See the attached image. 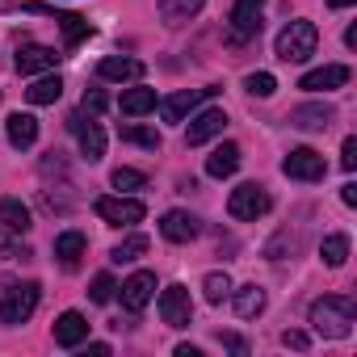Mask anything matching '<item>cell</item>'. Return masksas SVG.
<instances>
[{
	"label": "cell",
	"mask_w": 357,
	"mask_h": 357,
	"mask_svg": "<svg viewBox=\"0 0 357 357\" xmlns=\"http://www.w3.org/2000/svg\"><path fill=\"white\" fill-rule=\"evenodd\" d=\"M353 315H357V307L349 294H324L311 303V328L324 340H344L353 332Z\"/></svg>",
	"instance_id": "1"
},
{
	"label": "cell",
	"mask_w": 357,
	"mask_h": 357,
	"mask_svg": "<svg viewBox=\"0 0 357 357\" xmlns=\"http://www.w3.org/2000/svg\"><path fill=\"white\" fill-rule=\"evenodd\" d=\"M315 43H319V30L311 22H290L278 34V59L282 63H307L315 55Z\"/></svg>",
	"instance_id": "2"
},
{
	"label": "cell",
	"mask_w": 357,
	"mask_h": 357,
	"mask_svg": "<svg viewBox=\"0 0 357 357\" xmlns=\"http://www.w3.org/2000/svg\"><path fill=\"white\" fill-rule=\"evenodd\" d=\"M38 294H43L38 282H9L5 286V298H0V319L13 324V328L26 324L34 315V307H38Z\"/></svg>",
	"instance_id": "3"
},
{
	"label": "cell",
	"mask_w": 357,
	"mask_h": 357,
	"mask_svg": "<svg viewBox=\"0 0 357 357\" xmlns=\"http://www.w3.org/2000/svg\"><path fill=\"white\" fill-rule=\"evenodd\" d=\"M265 211H269V194H265V185H257V181L231 190V198H227V215L240 219V223H252V219H261Z\"/></svg>",
	"instance_id": "4"
},
{
	"label": "cell",
	"mask_w": 357,
	"mask_h": 357,
	"mask_svg": "<svg viewBox=\"0 0 357 357\" xmlns=\"http://www.w3.org/2000/svg\"><path fill=\"white\" fill-rule=\"evenodd\" d=\"M282 172L294 176V181H324L328 164H324V155H319L315 147H294V151L282 160Z\"/></svg>",
	"instance_id": "5"
},
{
	"label": "cell",
	"mask_w": 357,
	"mask_h": 357,
	"mask_svg": "<svg viewBox=\"0 0 357 357\" xmlns=\"http://www.w3.org/2000/svg\"><path fill=\"white\" fill-rule=\"evenodd\" d=\"M109 227H135V223H143V202H135V198H97V206H93Z\"/></svg>",
	"instance_id": "6"
},
{
	"label": "cell",
	"mask_w": 357,
	"mask_h": 357,
	"mask_svg": "<svg viewBox=\"0 0 357 357\" xmlns=\"http://www.w3.org/2000/svg\"><path fill=\"white\" fill-rule=\"evenodd\" d=\"M219 89H181V93H172L168 101H160V118L164 122H185V114H194L202 101H211Z\"/></svg>",
	"instance_id": "7"
},
{
	"label": "cell",
	"mask_w": 357,
	"mask_h": 357,
	"mask_svg": "<svg viewBox=\"0 0 357 357\" xmlns=\"http://www.w3.org/2000/svg\"><path fill=\"white\" fill-rule=\"evenodd\" d=\"M160 319H164L168 328H185V324L194 319V303H190V290H185V286H168V290L160 294Z\"/></svg>",
	"instance_id": "8"
},
{
	"label": "cell",
	"mask_w": 357,
	"mask_h": 357,
	"mask_svg": "<svg viewBox=\"0 0 357 357\" xmlns=\"http://www.w3.org/2000/svg\"><path fill=\"white\" fill-rule=\"evenodd\" d=\"M68 130L80 139V151H84L89 164H97V160L105 155V130H101L97 122H84V114H72V118H68Z\"/></svg>",
	"instance_id": "9"
},
{
	"label": "cell",
	"mask_w": 357,
	"mask_h": 357,
	"mask_svg": "<svg viewBox=\"0 0 357 357\" xmlns=\"http://www.w3.org/2000/svg\"><path fill=\"white\" fill-rule=\"evenodd\" d=\"M151 294H155V273H147V269H139L122 282V307L126 311H143L151 303Z\"/></svg>",
	"instance_id": "10"
},
{
	"label": "cell",
	"mask_w": 357,
	"mask_h": 357,
	"mask_svg": "<svg viewBox=\"0 0 357 357\" xmlns=\"http://www.w3.org/2000/svg\"><path fill=\"white\" fill-rule=\"evenodd\" d=\"M261 9H265V0H236V9H231V30H236L240 43L261 34Z\"/></svg>",
	"instance_id": "11"
},
{
	"label": "cell",
	"mask_w": 357,
	"mask_h": 357,
	"mask_svg": "<svg viewBox=\"0 0 357 357\" xmlns=\"http://www.w3.org/2000/svg\"><path fill=\"white\" fill-rule=\"evenodd\" d=\"M55 63H59V55H55L51 47H38V43L22 47V51H17V59H13L17 76H34V72H55Z\"/></svg>",
	"instance_id": "12"
},
{
	"label": "cell",
	"mask_w": 357,
	"mask_h": 357,
	"mask_svg": "<svg viewBox=\"0 0 357 357\" xmlns=\"http://www.w3.org/2000/svg\"><path fill=\"white\" fill-rule=\"evenodd\" d=\"M223 126H227V114H223V109H202V114L190 122V130H185V143H190V147H202L206 139L223 135Z\"/></svg>",
	"instance_id": "13"
},
{
	"label": "cell",
	"mask_w": 357,
	"mask_h": 357,
	"mask_svg": "<svg viewBox=\"0 0 357 357\" xmlns=\"http://www.w3.org/2000/svg\"><path fill=\"white\" fill-rule=\"evenodd\" d=\"M160 236L172 240V244H190V240L198 236V219H194L190 211H168V215L160 219Z\"/></svg>",
	"instance_id": "14"
},
{
	"label": "cell",
	"mask_w": 357,
	"mask_h": 357,
	"mask_svg": "<svg viewBox=\"0 0 357 357\" xmlns=\"http://www.w3.org/2000/svg\"><path fill=\"white\" fill-rule=\"evenodd\" d=\"M340 84H349V68H344V63L315 68V72H307V76L298 80V89H307V93H328V89H340Z\"/></svg>",
	"instance_id": "15"
},
{
	"label": "cell",
	"mask_w": 357,
	"mask_h": 357,
	"mask_svg": "<svg viewBox=\"0 0 357 357\" xmlns=\"http://www.w3.org/2000/svg\"><path fill=\"white\" fill-rule=\"evenodd\" d=\"M80 340H89V319L80 311H63L55 319V344L59 349H76Z\"/></svg>",
	"instance_id": "16"
},
{
	"label": "cell",
	"mask_w": 357,
	"mask_h": 357,
	"mask_svg": "<svg viewBox=\"0 0 357 357\" xmlns=\"http://www.w3.org/2000/svg\"><path fill=\"white\" fill-rule=\"evenodd\" d=\"M332 118H336L332 105H294L290 109V126H298V130H328Z\"/></svg>",
	"instance_id": "17"
},
{
	"label": "cell",
	"mask_w": 357,
	"mask_h": 357,
	"mask_svg": "<svg viewBox=\"0 0 357 357\" xmlns=\"http://www.w3.org/2000/svg\"><path fill=\"white\" fill-rule=\"evenodd\" d=\"M236 168H240V147H236V143H219V147L206 155V172L219 176V181H223V176H231Z\"/></svg>",
	"instance_id": "18"
},
{
	"label": "cell",
	"mask_w": 357,
	"mask_h": 357,
	"mask_svg": "<svg viewBox=\"0 0 357 357\" xmlns=\"http://www.w3.org/2000/svg\"><path fill=\"white\" fill-rule=\"evenodd\" d=\"M0 227L13 231V236H26L34 223H30V211H26L17 198H0Z\"/></svg>",
	"instance_id": "19"
},
{
	"label": "cell",
	"mask_w": 357,
	"mask_h": 357,
	"mask_svg": "<svg viewBox=\"0 0 357 357\" xmlns=\"http://www.w3.org/2000/svg\"><path fill=\"white\" fill-rule=\"evenodd\" d=\"M5 135H9L13 147H34V139H38V118H34V114H13V118L5 122Z\"/></svg>",
	"instance_id": "20"
},
{
	"label": "cell",
	"mask_w": 357,
	"mask_h": 357,
	"mask_svg": "<svg viewBox=\"0 0 357 357\" xmlns=\"http://www.w3.org/2000/svg\"><path fill=\"white\" fill-rule=\"evenodd\" d=\"M97 76H101V80H139V76H143V63H139V59H118V55H109V59L97 63Z\"/></svg>",
	"instance_id": "21"
},
{
	"label": "cell",
	"mask_w": 357,
	"mask_h": 357,
	"mask_svg": "<svg viewBox=\"0 0 357 357\" xmlns=\"http://www.w3.org/2000/svg\"><path fill=\"white\" fill-rule=\"evenodd\" d=\"M59 93H63V80H59V76H43V80H34V84L26 89V101H30V105H55Z\"/></svg>",
	"instance_id": "22"
},
{
	"label": "cell",
	"mask_w": 357,
	"mask_h": 357,
	"mask_svg": "<svg viewBox=\"0 0 357 357\" xmlns=\"http://www.w3.org/2000/svg\"><path fill=\"white\" fill-rule=\"evenodd\" d=\"M84 248H89V240H84L80 231H63V236H55V257H59L68 269L84 257Z\"/></svg>",
	"instance_id": "23"
},
{
	"label": "cell",
	"mask_w": 357,
	"mask_h": 357,
	"mask_svg": "<svg viewBox=\"0 0 357 357\" xmlns=\"http://www.w3.org/2000/svg\"><path fill=\"white\" fill-rule=\"evenodd\" d=\"M202 5H206V0H160V17H164L168 26H181V22H190Z\"/></svg>",
	"instance_id": "24"
},
{
	"label": "cell",
	"mask_w": 357,
	"mask_h": 357,
	"mask_svg": "<svg viewBox=\"0 0 357 357\" xmlns=\"http://www.w3.org/2000/svg\"><path fill=\"white\" fill-rule=\"evenodd\" d=\"M118 105H122V114H130V118L151 114V109H155V89H126Z\"/></svg>",
	"instance_id": "25"
},
{
	"label": "cell",
	"mask_w": 357,
	"mask_h": 357,
	"mask_svg": "<svg viewBox=\"0 0 357 357\" xmlns=\"http://www.w3.org/2000/svg\"><path fill=\"white\" fill-rule=\"evenodd\" d=\"M55 22H59V30H63V38H68V47H76V43H84V38L93 34V26H89V17H80V13H55Z\"/></svg>",
	"instance_id": "26"
},
{
	"label": "cell",
	"mask_w": 357,
	"mask_h": 357,
	"mask_svg": "<svg viewBox=\"0 0 357 357\" xmlns=\"http://www.w3.org/2000/svg\"><path fill=\"white\" fill-rule=\"evenodd\" d=\"M261 311H265V290H261V286L236 290V315H240V319H252V315H261Z\"/></svg>",
	"instance_id": "27"
},
{
	"label": "cell",
	"mask_w": 357,
	"mask_h": 357,
	"mask_svg": "<svg viewBox=\"0 0 357 357\" xmlns=\"http://www.w3.org/2000/svg\"><path fill=\"white\" fill-rule=\"evenodd\" d=\"M319 252H324V265H332V269H340V265L349 261V236H328Z\"/></svg>",
	"instance_id": "28"
},
{
	"label": "cell",
	"mask_w": 357,
	"mask_h": 357,
	"mask_svg": "<svg viewBox=\"0 0 357 357\" xmlns=\"http://www.w3.org/2000/svg\"><path fill=\"white\" fill-rule=\"evenodd\" d=\"M143 252H147V236H130V240H122V244L109 252V261L122 265V261H139Z\"/></svg>",
	"instance_id": "29"
},
{
	"label": "cell",
	"mask_w": 357,
	"mask_h": 357,
	"mask_svg": "<svg viewBox=\"0 0 357 357\" xmlns=\"http://www.w3.org/2000/svg\"><path fill=\"white\" fill-rule=\"evenodd\" d=\"M202 294H206V303H223L231 294V278L227 273H206L202 278Z\"/></svg>",
	"instance_id": "30"
},
{
	"label": "cell",
	"mask_w": 357,
	"mask_h": 357,
	"mask_svg": "<svg viewBox=\"0 0 357 357\" xmlns=\"http://www.w3.org/2000/svg\"><path fill=\"white\" fill-rule=\"evenodd\" d=\"M109 185H114V190H143L147 176H143L139 168H114V172H109Z\"/></svg>",
	"instance_id": "31"
},
{
	"label": "cell",
	"mask_w": 357,
	"mask_h": 357,
	"mask_svg": "<svg viewBox=\"0 0 357 357\" xmlns=\"http://www.w3.org/2000/svg\"><path fill=\"white\" fill-rule=\"evenodd\" d=\"M118 135H122V143H139V147H151V151L160 147V135L151 126H122Z\"/></svg>",
	"instance_id": "32"
},
{
	"label": "cell",
	"mask_w": 357,
	"mask_h": 357,
	"mask_svg": "<svg viewBox=\"0 0 357 357\" xmlns=\"http://www.w3.org/2000/svg\"><path fill=\"white\" fill-rule=\"evenodd\" d=\"M244 84H248V93H252V97H273V93H278V80H273L269 72H252Z\"/></svg>",
	"instance_id": "33"
},
{
	"label": "cell",
	"mask_w": 357,
	"mask_h": 357,
	"mask_svg": "<svg viewBox=\"0 0 357 357\" xmlns=\"http://www.w3.org/2000/svg\"><path fill=\"white\" fill-rule=\"evenodd\" d=\"M114 290H118V286H114V278H109V273H97V278H93L89 298H93V303H109V298H114Z\"/></svg>",
	"instance_id": "34"
},
{
	"label": "cell",
	"mask_w": 357,
	"mask_h": 357,
	"mask_svg": "<svg viewBox=\"0 0 357 357\" xmlns=\"http://www.w3.org/2000/svg\"><path fill=\"white\" fill-rule=\"evenodd\" d=\"M340 168H344V172H353V168H357V139H353V135H349V139H344V147H340Z\"/></svg>",
	"instance_id": "35"
},
{
	"label": "cell",
	"mask_w": 357,
	"mask_h": 357,
	"mask_svg": "<svg viewBox=\"0 0 357 357\" xmlns=\"http://www.w3.org/2000/svg\"><path fill=\"white\" fill-rule=\"evenodd\" d=\"M105 105H109V101H105L101 89H89V93H84V109H89V114H101Z\"/></svg>",
	"instance_id": "36"
},
{
	"label": "cell",
	"mask_w": 357,
	"mask_h": 357,
	"mask_svg": "<svg viewBox=\"0 0 357 357\" xmlns=\"http://www.w3.org/2000/svg\"><path fill=\"white\" fill-rule=\"evenodd\" d=\"M282 344L286 349H307V332H282Z\"/></svg>",
	"instance_id": "37"
},
{
	"label": "cell",
	"mask_w": 357,
	"mask_h": 357,
	"mask_svg": "<svg viewBox=\"0 0 357 357\" xmlns=\"http://www.w3.org/2000/svg\"><path fill=\"white\" fill-rule=\"evenodd\" d=\"M340 202H344V206H357V185H353V181L340 190Z\"/></svg>",
	"instance_id": "38"
},
{
	"label": "cell",
	"mask_w": 357,
	"mask_h": 357,
	"mask_svg": "<svg viewBox=\"0 0 357 357\" xmlns=\"http://www.w3.org/2000/svg\"><path fill=\"white\" fill-rule=\"evenodd\" d=\"M9 257H17V248H13L9 236H0V261H9Z\"/></svg>",
	"instance_id": "39"
},
{
	"label": "cell",
	"mask_w": 357,
	"mask_h": 357,
	"mask_svg": "<svg viewBox=\"0 0 357 357\" xmlns=\"http://www.w3.org/2000/svg\"><path fill=\"white\" fill-rule=\"evenodd\" d=\"M223 344H227V349H231V353H248V344H244V340H240V336H223Z\"/></svg>",
	"instance_id": "40"
},
{
	"label": "cell",
	"mask_w": 357,
	"mask_h": 357,
	"mask_svg": "<svg viewBox=\"0 0 357 357\" xmlns=\"http://www.w3.org/2000/svg\"><path fill=\"white\" fill-rule=\"evenodd\" d=\"M176 357H202V353H198L194 344H176Z\"/></svg>",
	"instance_id": "41"
},
{
	"label": "cell",
	"mask_w": 357,
	"mask_h": 357,
	"mask_svg": "<svg viewBox=\"0 0 357 357\" xmlns=\"http://www.w3.org/2000/svg\"><path fill=\"white\" fill-rule=\"evenodd\" d=\"M89 353H93V357H109V344H101V340H97V344H89Z\"/></svg>",
	"instance_id": "42"
},
{
	"label": "cell",
	"mask_w": 357,
	"mask_h": 357,
	"mask_svg": "<svg viewBox=\"0 0 357 357\" xmlns=\"http://www.w3.org/2000/svg\"><path fill=\"white\" fill-rule=\"evenodd\" d=\"M328 5H332V9H349V5H353V0H328Z\"/></svg>",
	"instance_id": "43"
}]
</instances>
